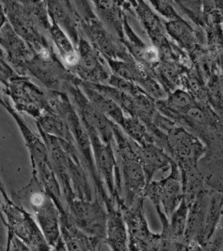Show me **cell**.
<instances>
[{"instance_id":"7a4b0ae2","label":"cell","mask_w":223,"mask_h":251,"mask_svg":"<svg viewBox=\"0 0 223 251\" xmlns=\"http://www.w3.org/2000/svg\"><path fill=\"white\" fill-rule=\"evenodd\" d=\"M125 216L133 246L137 249H149L150 247L154 249L160 243V237L150 234L139 207L138 210L127 212Z\"/></svg>"},{"instance_id":"3957f363","label":"cell","mask_w":223,"mask_h":251,"mask_svg":"<svg viewBox=\"0 0 223 251\" xmlns=\"http://www.w3.org/2000/svg\"><path fill=\"white\" fill-rule=\"evenodd\" d=\"M107 240L115 250H124L127 245V232L122 218L117 213L112 214L108 221Z\"/></svg>"},{"instance_id":"8992f818","label":"cell","mask_w":223,"mask_h":251,"mask_svg":"<svg viewBox=\"0 0 223 251\" xmlns=\"http://www.w3.org/2000/svg\"><path fill=\"white\" fill-rule=\"evenodd\" d=\"M51 34L54 42L56 43L58 48L64 53V54H67L74 50L72 48L71 43L70 42L69 39L67 38L66 34L60 28H59L58 25L54 23L52 28H51Z\"/></svg>"},{"instance_id":"8fae6325","label":"cell","mask_w":223,"mask_h":251,"mask_svg":"<svg viewBox=\"0 0 223 251\" xmlns=\"http://www.w3.org/2000/svg\"><path fill=\"white\" fill-rule=\"evenodd\" d=\"M65 61L66 64L70 66H74L80 62V54L75 50L72 51L67 54L64 55Z\"/></svg>"},{"instance_id":"ba28073f","label":"cell","mask_w":223,"mask_h":251,"mask_svg":"<svg viewBox=\"0 0 223 251\" xmlns=\"http://www.w3.org/2000/svg\"><path fill=\"white\" fill-rule=\"evenodd\" d=\"M112 67L113 70L120 77L129 80L136 79L135 78L137 76L136 72L129 65L125 63H113Z\"/></svg>"},{"instance_id":"9c48e42d","label":"cell","mask_w":223,"mask_h":251,"mask_svg":"<svg viewBox=\"0 0 223 251\" xmlns=\"http://www.w3.org/2000/svg\"><path fill=\"white\" fill-rule=\"evenodd\" d=\"M190 99L189 95L181 91H177L172 94L170 98L169 103L172 107L176 109L185 107L189 103Z\"/></svg>"},{"instance_id":"4fadbf2b","label":"cell","mask_w":223,"mask_h":251,"mask_svg":"<svg viewBox=\"0 0 223 251\" xmlns=\"http://www.w3.org/2000/svg\"><path fill=\"white\" fill-rule=\"evenodd\" d=\"M16 1L20 2V3L24 4V5H29V4H35L39 3V2L43 1V0H16Z\"/></svg>"},{"instance_id":"5bb4252c","label":"cell","mask_w":223,"mask_h":251,"mask_svg":"<svg viewBox=\"0 0 223 251\" xmlns=\"http://www.w3.org/2000/svg\"><path fill=\"white\" fill-rule=\"evenodd\" d=\"M4 97L3 96V92H2V88L1 85H0V103H3L4 101Z\"/></svg>"},{"instance_id":"30bf717a","label":"cell","mask_w":223,"mask_h":251,"mask_svg":"<svg viewBox=\"0 0 223 251\" xmlns=\"http://www.w3.org/2000/svg\"><path fill=\"white\" fill-rule=\"evenodd\" d=\"M112 84L115 86L121 91L125 92L127 94H133L136 90L134 85L130 82V80L121 78L120 76H114L111 79Z\"/></svg>"},{"instance_id":"5b68a950","label":"cell","mask_w":223,"mask_h":251,"mask_svg":"<svg viewBox=\"0 0 223 251\" xmlns=\"http://www.w3.org/2000/svg\"><path fill=\"white\" fill-rule=\"evenodd\" d=\"M17 75L19 74L8 62L3 49L0 46V83L7 86L9 80Z\"/></svg>"},{"instance_id":"277c9868","label":"cell","mask_w":223,"mask_h":251,"mask_svg":"<svg viewBox=\"0 0 223 251\" xmlns=\"http://www.w3.org/2000/svg\"><path fill=\"white\" fill-rule=\"evenodd\" d=\"M124 179L127 188L133 195L142 190L145 184L144 168L141 163L135 160H127L123 166Z\"/></svg>"},{"instance_id":"6da1fadb","label":"cell","mask_w":223,"mask_h":251,"mask_svg":"<svg viewBox=\"0 0 223 251\" xmlns=\"http://www.w3.org/2000/svg\"><path fill=\"white\" fill-rule=\"evenodd\" d=\"M0 46L5 51L10 65L18 74L22 75L23 66L35 51L15 32L8 21L0 30Z\"/></svg>"},{"instance_id":"7c38bea8","label":"cell","mask_w":223,"mask_h":251,"mask_svg":"<svg viewBox=\"0 0 223 251\" xmlns=\"http://www.w3.org/2000/svg\"><path fill=\"white\" fill-rule=\"evenodd\" d=\"M7 22V17H6L3 5L0 3V30H1L2 27H3V25H5Z\"/></svg>"},{"instance_id":"52a82bcc","label":"cell","mask_w":223,"mask_h":251,"mask_svg":"<svg viewBox=\"0 0 223 251\" xmlns=\"http://www.w3.org/2000/svg\"><path fill=\"white\" fill-rule=\"evenodd\" d=\"M135 54L141 60L150 64L156 62L158 58V51L154 46H148L138 49V50H135Z\"/></svg>"},{"instance_id":"9a60e30c","label":"cell","mask_w":223,"mask_h":251,"mask_svg":"<svg viewBox=\"0 0 223 251\" xmlns=\"http://www.w3.org/2000/svg\"><path fill=\"white\" fill-rule=\"evenodd\" d=\"M160 1L166 2V3H170L172 1V0H160Z\"/></svg>"}]
</instances>
